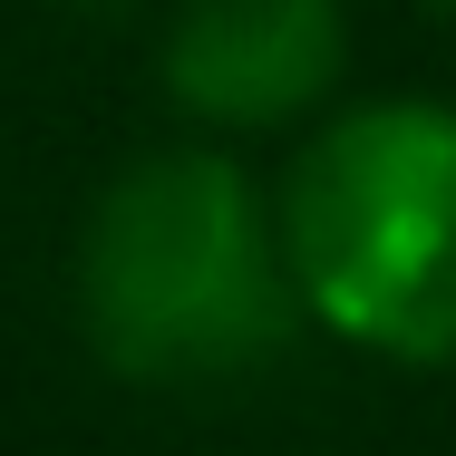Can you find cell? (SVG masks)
<instances>
[{
    "label": "cell",
    "mask_w": 456,
    "mask_h": 456,
    "mask_svg": "<svg viewBox=\"0 0 456 456\" xmlns=\"http://www.w3.org/2000/svg\"><path fill=\"white\" fill-rule=\"evenodd\" d=\"M78 301H88V340L156 388L243 379L301 321L281 224L204 146L146 156L97 194L78 243Z\"/></svg>",
    "instance_id": "1"
},
{
    "label": "cell",
    "mask_w": 456,
    "mask_h": 456,
    "mask_svg": "<svg viewBox=\"0 0 456 456\" xmlns=\"http://www.w3.org/2000/svg\"><path fill=\"white\" fill-rule=\"evenodd\" d=\"M301 301L388 360H456V107L388 97L340 117L281 194Z\"/></svg>",
    "instance_id": "2"
},
{
    "label": "cell",
    "mask_w": 456,
    "mask_h": 456,
    "mask_svg": "<svg viewBox=\"0 0 456 456\" xmlns=\"http://www.w3.org/2000/svg\"><path fill=\"white\" fill-rule=\"evenodd\" d=\"M340 0H184L166 29V88L204 126H281L340 78Z\"/></svg>",
    "instance_id": "3"
},
{
    "label": "cell",
    "mask_w": 456,
    "mask_h": 456,
    "mask_svg": "<svg viewBox=\"0 0 456 456\" xmlns=\"http://www.w3.org/2000/svg\"><path fill=\"white\" fill-rule=\"evenodd\" d=\"M428 10H447V20H456V0H428Z\"/></svg>",
    "instance_id": "4"
}]
</instances>
